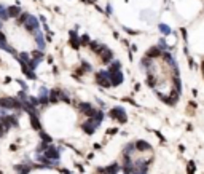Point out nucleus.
<instances>
[{
	"instance_id": "nucleus-3",
	"label": "nucleus",
	"mask_w": 204,
	"mask_h": 174,
	"mask_svg": "<svg viewBox=\"0 0 204 174\" xmlns=\"http://www.w3.org/2000/svg\"><path fill=\"white\" fill-rule=\"evenodd\" d=\"M24 27L27 29L29 32H32V34H35L37 30H40V22H38V18L32 16V15H29L27 19H26V22H24Z\"/></svg>"
},
{
	"instance_id": "nucleus-13",
	"label": "nucleus",
	"mask_w": 204,
	"mask_h": 174,
	"mask_svg": "<svg viewBox=\"0 0 204 174\" xmlns=\"http://www.w3.org/2000/svg\"><path fill=\"white\" fill-rule=\"evenodd\" d=\"M30 123H32L34 130H37V131H42V125H40V120H38V115H37V113L30 115Z\"/></svg>"
},
{
	"instance_id": "nucleus-5",
	"label": "nucleus",
	"mask_w": 204,
	"mask_h": 174,
	"mask_svg": "<svg viewBox=\"0 0 204 174\" xmlns=\"http://www.w3.org/2000/svg\"><path fill=\"white\" fill-rule=\"evenodd\" d=\"M99 125H100L99 122H96V120H94L92 117H89L88 120H86V122L81 125V128H83V131H85L86 134H92L94 131L97 130V126H99Z\"/></svg>"
},
{
	"instance_id": "nucleus-20",
	"label": "nucleus",
	"mask_w": 204,
	"mask_h": 174,
	"mask_svg": "<svg viewBox=\"0 0 204 174\" xmlns=\"http://www.w3.org/2000/svg\"><path fill=\"white\" fill-rule=\"evenodd\" d=\"M27 16H29V13H21V16L18 18V24H22V26H24V22H26V19H27Z\"/></svg>"
},
{
	"instance_id": "nucleus-23",
	"label": "nucleus",
	"mask_w": 204,
	"mask_h": 174,
	"mask_svg": "<svg viewBox=\"0 0 204 174\" xmlns=\"http://www.w3.org/2000/svg\"><path fill=\"white\" fill-rule=\"evenodd\" d=\"M0 27H2V21H0Z\"/></svg>"
},
{
	"instance_id": "nucleus-16",
	"label": "nucleus",
	"mask_w": 204,
	"mask_h": 174,
	"mask_svg": "<svg viewBox=\"0 0 204 174\" xmlns=\"http://www.w3.org/2000/svg\"><path fill=\"white\" fill-rule=\"evenodd\" d=\"M10 15H8V8H5L3 5H0V21H8Z\"/></svg>"
},
{
	"instance_id": "nucleus-9",
	"label": "nucleus",
	"mask_w": 204,
	"mask_h": 174,
	"mask_svg": "<svg viewBox=\"0 0 204 174\" xmlns=\"http://www.w3.org/2000/svg\"><path fill=\"white\" fill-rule=\"evenodd\" d=\"M77 109L81 110L86 117H92V113H94V109H92V105L89 104V102H78V104H77Z\"/></svg>"
},
{
	"instance_id": "nucleus-1",
	"label": "nucleus",
	"mask_w": 204,
	"mask_h": 174,
	"mask_svg": "<svg viewBox=\"0 0 204 174\" xmlns=\"http://www.w3.org/2000/svg\"><path fill=\"white\" fill-rule=\"evenodd\" d=\"M0 109L5 110H15V109H22L19 99H13V97H2L0 99Z\"/></svg>"
},
{
	"instance_id": "nucleus-11",
	"label": "nucleus",
	"mask_w": 204,
	"mask_h": 174,
	"mask_svg": "<svg viewBox=\"0 0 204 174\" xmlns=\"http://www.w3.org/2000/svg\"><path fill=\"white\" fill-rule=\"evenodd\" d=\"M21 13H22V11H21V8L18 7V5H10V7H8L10 18H16V19H18V18L21 16Z\"/></svg>"
},
{
	"instance_id": "nucleus-19",
	"label": "nucleus",
	"mask_w": 204,
	"mask_h": 174,
	"mask_svg": "<svg viewBox=\"0 0 204 174\" xmlns=\"http://www.w3.org/2000/svg\"><path fill=\"white\" fill-rule=\"evenodd\" d=\"M158 27H160V30L164 34V35H169V34H171V27H169V26H166V24H163V22H161Z\"/></svg>"
},
{
	"instance_id": "nucleus-14",
	"label": "nucleus",
	"mask_w": 204,
	"mask_h": 174,
	"mask_svg": "<svg viewBox=\"0 0 204 174\" xmlns=\"http://www.w3.org/2000/svg\"><path fill=\"white\" fill-rule=\"evenodd\" d=\"M50 102H53V104L59 102V89H51L50 91Z\"/></svg>"
},
{
	"instance_id": "nucleus-15",
	"label": "nucleus",
	"mask_w": 204,
	"mask_h": 174,
	"mask_svg": "<svg viewBox=\"0 0 204 174\" xmlns=\"http://www.w3.org/2000/svg\"><path fill=\"white\" fill-rule=\"evenodd\" d=\"M10 45L8 42H7V37H5V34L0 30V50H3V51H7V48H8Z\"/></svg>"
},
{
	"instance_id": "nucleus-21",
	"label": "nucleus",
	"mask_w": 204,
	"mask_h": 174,
	"mask_svg": "<svg viewBox=\"0 0 204 174\" xmlns=\"http://www.w3.org/2000/svg\"><path fill=\"white\" fill-rule=\"evenodd\" d=\"M193 173H195V165L190 163V165H188V174H193Z\"/></svg>"
},
{
	"instance_id": "nucleus-2",
	"label": "nucleus",
	"mask_w": 204,
	"mask_h": 174,
	"mask_svg": "<svg viewBox=\"0 0 204 174\" xmlns=\"http://www.w3.org/2000/svg\"><path fill=\"white\" fill-rule=\"evenodd\" d=\"M96 81H97V85H100L102 88H110V86H112V80H110V72H108L107 69H105V70H100V72H97Z\"/></svg>"
},
{
	"instance_id": "nucleus-17",
	"label": "nucleus",
	"mask_w": 204,
	"mask_h": 174,
	"mask_svg": "<svg viewBox=\"0 0 204 174\" xmlns=\"http://www.w3.org/2000/svg\"><path fill=\"white\" fill-rule=\"evenodd\" d=\"M40 138H42V142H46V144H51V136L50 134H46L45 131H40Z\"/></svg>"
},
{
	"instance_id": "nucleus-7",
	"label": "nucleus",
	"mask_w": 204,
	"mask_h": 174,
	"mask_svg": "<svg viewBox=\"0 0 204 174\" xmlns=\"http://www.w3.org/2000/svg\"><path fill=\"white\" fill-rule=\"evenodd\" d=\"M43 155L48 160H54V161H57L59 160V150L56 149V147H53V146H48L46 149H45V152H43Z\"/></svg>"
},
{
	"instance_id": "nucleus-18",
	"label": "nucleus",
	"mask_w": 204,
	"mask_h": 174,
	"mask_svg": "<svg viewBox=\"0 0 204 174\" xmlns=\"http://www.w3.org/2000/svg\"><path fill=\"white\" fill-rule=\"evenodd\" d=\"M29 169H30V166H26V165H19V166H16V171L19 174H27L29 173Z\"/></svg>"
},
{
	"instance_id": "nucleus-4",
	"label": "nucleus",
	"mask_w": 204,
	"mask_h": 174,
	"mask_svg": "<svg viewBox=\"0 0 204 174\" xmlns=\"http://www.w3.org/2000/svg\"><path fill=\"white\" fill-rule=\"evenodd\" d=\"M110 117H112L113 120H116V122L124 123L126 118H128V115H126V110H124L123 107H113V109L110 110Z\"/></svg>"
},
{
	"instance_id": "nucleus-22",
	"label": "nucleus",
	"mask_w": 204,
	"mask_h": 174,
	"mask_svg": "<svg viewBox=\"0 0 204 174\" xmlns=\"http://www.w3.org/2000/svg\"><path fill=\"white\" fill-rule=\"evenodd\" d=\"M107 13L108 15H112V7H110V5H107Z\"/></svg>"
},
{
	"instance_id": "nucleus-10",
	"label": "nucleus",
	"mask_w": 204,
	"mask_h": 174,
	"mask_svg": "<svg viewBox=\"0 0 204 174\" xmlns=\"http://www.w3.org/2000/svg\"><path fill=\"white\" fill-rule=\"evenodd\" d=\"M34 35H35V43H37V46H38V50H40V51H45L46 42H45V35L42 34V30H37Z\"/></svg>"
},
{
	"instance_id": "nucleus-8",
	"label": "nucleus",
	"mask_w": 204,
	"mask_h": 174,
	"mask_svg": "<svg viewBox=\"0 0 204 174\" xmlns=\"http://www.w3.org/2000/svg\"><path fill=\"white\" fill-rule=\"evenodd\" d=\"M110 80H112V86H118L124 81L123 72L121 70H115V72H110Z\"/></svg>"
},
{
	"instance_id": "nucleus-12",
	"label": "nucleus",
	"mask_w": 204,
	"mask_h": 174,
	"mask_svg": "<svg viewBox=\"0 0 204 174\" xmlns=\"http://www.w3.org/2000/svg\"><path fill=\"white\" fill-rule=\"evenodd\" d=\"M136 149H137V152H148V150L152 149V146L145 141H137L136 142Z\"/></svg>"
},
{
	"instance_id": "nucleus-6",
	"label": "nucleus",
	"mask_w": 204,
	"mask_h": 174,
	"mask_svg": "<svg viewBox=\"0 0 204 174\" xmlns=\"http://www.w3.org/2000/svg\"><path fill=\"white\" fill-rule=\"evenodd\" d=\"M99 56H100V59H102L104 64H110V62L113 61V51L108 50L107 46H104V45H102L99 50Z\"/></svg>"
}]
</instances>
